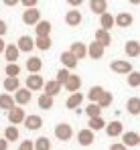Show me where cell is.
Returning <instances> with one entry per match:
<instances>
[{
  "label": "cell",
  "instance_id": "e0dca14e",
  "mask_svg": "<svg viewBox=\"0 0 140 150\" xmlns=\"http://www.w3.org/2000/svg\"><path fill=\"white\" fill-rule=\"evenodd\" d=\"M122 142H124L128 148L138 146L140 144V134H136V132H124V134H122Z\"/></svg>",
  "mask_w": 140,
  "mask_h": 150
},
{
  "label": "cell",
  "instance_id": "d590c367",
  "mask_svg": "<svg viewBox=\"0 0 140 150\" xmlns=\"http://www.w3.org/2000/svg\"><path fill=\"white\" fill-rule=\"evenodd\" d=\"M35 150H51V140L47 136H39L35 140Z\"/></svg>",
  "mask_w": 140,
  "mask_h": 150
},
{
  "label": "cell",
  "instance_id": "7bdbcfd3",
  "mask_svg": "<svg viewBox=\"0 0 140 150\" xmlns=\"http://www.w3.org/2000/svg\"><path fill=\"white\" fill-rule=\"evenodd\" d=\"M110 150H128V146H126L124 142H114V144L110 146Z\"/></svg>",
  "mask_w": 140,
  "mask_h": 150
},
{
  "label": "cell",
  "instance_id": "3957f363",
  "mask_svg": "<svg viewBox=\"0 0 140 150\" xmlns=\"http://www.w3.org/2000/svg\"><path fill=\"white\" fill-rule=\"evenodd\" d=\"M71 136H73V128H71L69 124L61 122V124L55 126V138H57V140H61V142H69Z\"/></svg>",
  "mask_w": 140,
  "mask_h": 150
},
{
  "label": "cell",
  "instance_id": "d4e9b609",
  "mask_svg": "<svg viewBox=\"0 0 140 150\" xmlns=\"http://www.w3.org/2000/svg\"><path fill=\"white\" fill-rule=\"evenodd\" d=\"M2 87H4V91H18L21 89V79L18 77H6L2 81Z\"/></svg>",
  "mask_w": 140,
  "mask_h": 150
},
{
  "label": "cell",
  "instance_id": "8d00e7d4",
  "mask_svg": "<svg viewBox=\"0 0 140 150\" xmlns=\"http://www.w3.org/2000/svg\"><path fill=\"white\" fill-rule=\"evenodd\" d=\"M69 77H71V69H67V67H61V69L57 71V75H55V79H57L61 85H65Z\"/></svg>",
  "mask_w": 140,
  "mask_h": 150
},
{
  "label": "cell",
  "instance_id": "1f68e13d",
  "mask_svg": "<svg viewBox=\"0 0 140 150\" xmlns=\"http://www.w3.org/2000/svg\"><path fill=\"white\" fill-rule=\"evenodd\" d=\"M4 138H6L8 142H14V140H18V138H21V132H18V128H16V126H8V128L4 130Z\"/></svg>",
  "mask_w": 140,
  "mask_h": 150
},
{
  "label": "cell",
  "instance_id": "8fae6325",
  "mask_svg": "<svg viewBox=\"0 0 140 150\" xmlns=\"http://www.w3.org/2000/svg\"><path fill=\"white\" fill-rule=\"evenodd\" d=\"M81 21H83V16H81V12H79L77 8L67 10V14H65V23H67L69 26H79V25H81Z\"/></svg>",
  "mask_w": 140,
  "mask_h": 150
},
{
  "label": "cell",
  "instance_id": "83f0119b",
  "mask_svg": "<svg viewBox=\"0 0 140 150\" xmlns=\"http://www.w3.org/2000/svg\"><path fill=\"white\" fill-rule=\"evenodd\" d=\"M45 93L49 96H57V93H61V83L57 81V79H53V81H45Z\"/></svg>",
  "mask_w": 140,
  "mask_h": 150
},
{
  "label": "cell",
  "instance_id": "5b68a950",
  "mask_svg": "<svg viewBox=\"0 0 140 150\" xmlns=\"http://www.w3.org/2000/svg\"><path fill=\"white\" fill-rule=\"evenodd\" d=\"M26 87H28L31 91H39V89L45 87V81H43V77L39 73H31L26 77Z\"/></svg>",
  "mask_w": 140,
  "mask_h": 150
},
{
  "label": "cell",
  "instance_id": "2e32d148",
  "mask_svg": "<svg viewBox=\"0 0 140 150\" xmlns=\"http://www.w3.org/2000/svg\"><path fill=\"white\" fill-rule=\"evenodd\" d=\"M12 108H16V100H14V96H10V93H0V110L10 112Z\"/></svg>",
  "mask_w": 140,
  "mask_h": 150
},
{
  "label": "cell",
  "instance_id": "ee69618b",
  "mask_svg": "<svg viewBox=\"0 0 140 150\" xmlns=\"http://www.w3.org/2000/svg\"><path fill=\"white\" fill-rule=\"evenodd\" d=\"M6 30H8V26H6V23L0 18V37H4L6 35Z\"/></svg>",
  "mask_w": 140,
  "mask_h": 150
},
{
  "label": "cell",
  "instance_id": "7a4b0ae2",
  "mask_svg": "<svg viewBox=\"0 0 140 150\" xmlns=\"http://www.w3.org/2000/svg\"><path fill=\"white\" fill-rule=\"evenodd\" d=\"M23 23L28 25V26H37L41 23V10H39V8H24Z\"/></svg>",
  "mask_w": 140,
  "mask_h": 150
},
{
  "label": "cell",
  "instance_id": "d6a6232c",
  "mask_svg": "<svg viewBox=\"0 0 140 150\" xmlns=\"http://www.w3.org/2000/svg\"><path fill=\"white\" fill-rule=\"evenodd\" d=\"M39 108L41 110H51L53 108V96H49V93H41L39 96Z\"/></svg>",
  "mask_w": 140,
  "mask_h": 150
},
{
  "label": "cell",
  "instance_id": "b9f144b4",
  "mask_svg": "<svg viewBox=\"0 0 140 150\" xmlns=\"http://www.w3.org/2000/svg\"><path fill=\"white\" fill-rule=\"evenodd\" d=\"M37 2L39 0H21V4H23L24 8H37Z\"/></svg>",
  "mask_w": 140,
  "mask_h": 150
},
{
  "label": "cell",
  "instance_id": "e575fe53",
  "mask_svg": "<svg viewBox=\"0 0 140 150\" xmlns=\"http://www.w3.org/2000/svg\"><path fill=\"white\" fill-rule=\"evenodd\" d=\"M102 105L99 103H90L87 108H85V114H87V118H97V116H102Z\"/></svg>",
  "mask_w": 140,
  "mask_h": 150
},
{
  "label": "cell",
  "instance_id": "ac0fdd59",
  "mask_svg": "<svg viewBox=\"0 0 140 150\" xmlns=\"http://www.w3.org/2000/svg\"><path fill=\"white\" fill-rule=\"evenodd\" d=\"M106 93V89L102 87V85H92L90 87V91H87V100L92 101V103H97V101L102 100V96Z\"/></svg>",
  "mask_w": 140,
  "mask_h": 150
},
{
  "label": "cell",
  "instance_id": "7402d4cb",
  "mask_svg": "<svg viewBox=\"0 0 140 150\" xmlns=\"http://www.w3.org/2000/svg\"><path fill=\"white\" fill-rule=\"evenodd\" d=\"M63 87H65L67 91H71V93L79 91V89H81V77H79V75H73V73H71V77L67 79V83H65Z\"/></svg>",
  "mask_w": 140,
  "mask_h": 150
},
{
  "label": "cell",
  "instance_id": "60d3db41",
  "mask_svg": "<svg viewBox=\"0 0 140 150\" xmlns=\"http://www.w3.org/2000/svg\"><path fill=\"white\" fill-rule=\"evenodd\" d=\"M18 150H35V140H23Z\"/></svg>",
  "mask_w": 140,
  "mask_h": 150
},
{
  "label": "cell",
  "instance_id": "44dd1931",
  "mask_svg": "<svg viewBox=\"0 0 140 150\" xmlns=\"http://www.w3.org/2000/svg\"><path fill=\"white\" fill-rule=\"evenodd\" d=\"M41 69H43L41 57H28V59H26V71H28V73H39Z\"/></svg>",
  "mask_w": 140,
  "mask_h": 150
},
{
  "label": "cell",
  "instance_id": "277c9868",
  "mask_svg": "<svg viewBox=\"0 0 140 150\" xmlns=\"http://www.w3.org/2000/svg\"><path fill=\"white\" fill-rule=\"evenodd\" d=\"M6 116H8V122H10L12 126L24 124V120H26V114H24L23 108H12L10 112H6Z\"/></svg>",
  "mask_w": 140,
  "mask_h": 150
},
{
  "label": "cell",
  "instance_id": "484cf974",
  "mask_svg": "<svg viewBox=\"0 0 140 150\" xmlns=\"http://www.w3.org/2000/svg\"><path fill=\"white\" fill-rule=\"evenodd\" d=\"M81 101H83V93L81 91H75V93H71L67 101H65V105L69 108V110H77L79 105H81Z\"/></svg>",
  "mask_w": 140,
  "mask_h": 150
},
{
  "label": "cell",
  "instance_id": "8992f818",
  "mask_svg": "<svg viewBox=\"0 0 140 150\" xmlns=\"http://www.w3.org/2000/svg\"><path fill=\"white\" fill-rule=\"evenodd\" d=\"M93 140H95V134H93V130H90V128L77 132V142H79L81 146H92Z\"/></svg>",
  "mask_w": 140,
  "mask_h": 150
},
{
  "label": "cell",
  "instance_id": "d6986e66",
  "mask_svg": "<svg viewBox=\"0 0 140 150\" xmlns=\"http://www.w3.org/2000/svg\"><path fill=\"white\" fill-rule=\"evenodd\" d=\"M124 53H126V57H130V59L138 57L140 55V43L138 41H128V43L124 45Z\"/></svg>",
  "mask_w": 140,
  "mask_h": 150
},
{
  "label": "cell",
  "instance_id": "52a82bcc",
  "mask_svg": "<svg viewBox=\"0 0 140 150\" xmlns=\"http://www.w3.org/2000/svg\"><path fill=\"white\" fill-rule=\"evenodd\" d=\"M104 51H106V47H104L102 43L93 41V43H90V47H87V55L92 57L93 61H99V59L104 57Z\"/></svg>",
  "mask_w": 140,
  "mask_h": 150
},
{
  "label": "cell",
  "instance_id": "ffe728a7",
  "mask_svg": "<svg viewBox=\"0 0 140 150\" xmlns=\"http://www.w3.org/2000/svg\"><path fill=\"white\" fill-rule=\"evenodd\" d=\"M95 41L102 43L104 47H110V45H112V35H110V30H106V28H97V30H95Z\"/></svg>",
  "mask_w": 140,
  "mask_h": 150
},
{
  "label": "cell",
  "instance_id": "7dc6e473",
  "mask_svg": "<svg viewBox=\"0 0 140 150\" xmlns=\"http://www.w3.org/2000/svg\"><path fill=\"white\" fill-rule=\"evenodd\" d=\"M6 6H16V4H21V0H2Z\"/></svg>",
  "mask_w": 140,
  "mask_h": 150
},
{
  "label": "cell",
  "instance_id": "f35d334b",
  "mask_svg": "<svg viewBox=\"0 0 140 150\" xmlns=\"http://www.w3.org/2000/svg\"><path fill=\"white\" fill-rule=\"evenodd\" d=\"M4 73H6V77H18V73H21L18 63H8L6 69H4Z\"/></svg>",
  "mask_w": 140,
  "mask_h": 150
},
{
  "label": "cell",
  "instance_id": "7c38bea8",
  "mask_svg": "<svg viewBox=\"0 0 140 150\" xmlns=\"http://www.w3.org/2000/svg\"><path fill=\"white\" fill-rule=\"evenodd\" d=\"M90 10L93 14H106L108 12V0H90Z\"/></svg>",
  "mask_w": 140,
  "mask_h": 150
},
{
  "label": "cell",
  "instance_id": "cb8c5ba5",
  "mask_svg": "<svg viewBox=\"0 0 140 150\" xmlns=\"http://www.w3.org/2000/svg\"><path fill=\"white\" fill-rule=\"evenodd\" d=\"M132 23H134V16H132L130 12H120L116 16V26L128 28V26H132Z\"/></svg>",
  "mask_w": 140,
  "mask_h": 150
},
{
  "label": "cell",
  "instance_id": "ba28073f",
  "mask_svg": "<svg viewBox=\"0 0 140 150\" xmlns=\"http://www.w3.org/2000/svg\"><path fill=\"white\" fill-rule=\"evenodd\" d=\"M106 134H108L110 138H118V136H122V134H124V124L118 122V120L110 122V124L106 126Z\"/></svg>",
  "mask_w": 140,
  "mask_h": 150
},
{
  "label": "cell",
  "instance_id": "9a60e30c",
  "mask_svg": "<svg viewBox=\"0 0 140 150\" xmlns=\"http://www.w3.org/2000/svg\"><path fill=\"white\" fill-rule=\"evenodd\" d=\"M23 51L18 49V45H6V51H4V59L8 61V63H16V59H18V55H21Z\"/></svg>",
  "mask_w": 140,
  "mask_h": 150
},
{
  "label": "cell",
  "instance_id": "9c48e42d",
  "mask_svg": "<svg viewBox=\"0 0 140 150\" xmlns=\"http://www.w3.org/2000/svg\"><path fill=\"white\" fill-rule=\"evenodd\" d=\"M33 98V93H31V89L28 87H21L18 91H14V100H16V105H26L28 101Z\"/></svg>",
  "mask_w": 140,
  "mask_h": 150
},
{
  "label": "cell",
  "instance_id": "5bb4252c",
  "mask_svg": "<svg viewBox=\"0 0 140 150\" xmlns=\"http://www.w3.org/2000/svg\"><path fill=\"white\" fill-rule=\"evenodd\" d=\"M77 57L71 53V51H63L61 53V65L63 67H67V69H73V67H77Z\"/></svg>",
  "mask_w": 140,
  "mask_h": 150
},
{
  "label": "cell",
  "instance_id": "bcb514c9",
  "mask_svg": "<svg viewBox=\"0 0 140 150\" xmlns=\"http://www.w3.org/2000/svg\"><path fill=\"white\" fill-rule=\"evenodd\" d=\"M0 150H8V140L6 138H0Z\"/></svg>",
  "mask_w": 140,
  "mask_h": 150
},
{
  "label": "cell",
  "instance_id": "603a6c76",
  "mask_svg": "<svg viewBox=\"0 0 140 150\" xmlns=\"http://www.w3.org/2000/svg\"><path fill=\"white\" fill-rule=\"evenodd\" d=\"M69 51L77 57V59H85L87 57V47H85V43H71V47H69Z\"/></svg>",
  "mask_w": 140,
  "mask_h": 150
},
{
  "label": "cell",
  "instance_id": "74e56055",
  "mask_svg": "<svg viewBox=\"0 0 140 150\" xmlns=\"http://www.w3.org/2000/svg\"><path fill=\"white\" fill-rule=\"evenodd\" d=\"M126 83L130 87H138L140 85V71H132L130 75H126Z\"/></svg>",
  "mask_w": 140,
  "mask_h": 150
},
{
  "label": "cell",
  "instance_id": "836d02e7",
  "mask_svg": "<svg viewBox=\"0 0 140 150\" xmlns=\"http://www.w3.org/2000/svg\"><path fill=\"white\" fill-rule=\"evenodd\" d=\"M35 45H37V49H41V51H49L51 45H53V41H51V37H37Z\"/></svg>",
  "mask_w": 140,
  "mask_h": 150
},
{
  "label": "cell",
  "instance_id": "4dcf8cb0",
  "mask_svg": "<svg viewBox=\"0 0 140 150\" xmlns=\"http://www.w3.org/2000/svg\"><path fill=\"white\" fill-rule=\"evenodd\" d=\"M106 120L102 118V116H97V118H90V122H87V128L93 130V132H97V130H106Z\"/></svg>",
  "mask_w": 140,
  "mask_h": 150
},
{
  "label": "cell",
  "instance_id": "f546056e",
  "mask_svg": "<svg viewBox=\"0 0 140 150\" xmlns=\"http://www.w3.org/2000/svg\"><path fill=\"white\" fill-rule=\"evenodd\" d=\"M51 28H53V26H51L49 21H41L39 25L35 26V33H37V37H49V35H51Z\"/></svg>",
  "mask_w": 140,
  "mask_h": 150
},
{
  "label": "cell",
  "instance_id": "6da1fadb",
  "mask_svg": "<svg viewBox=\"0 0 140 150\" xmlns=\"http://www.w3.org/2000/svg\"><path fill=\"white\" fill-rule=\"evenodd\" d=\"M110 69L118 75H130L134 69H132V63L130 61H126V59H116V61H112V65H110Z\"/></svg>",
  "mask_w": 140,
  "mask_h": 150
},
{
  "label": "cell",
  "instance_id": "30bf717a",
  "mask_svg": "<svg viewBox=\"0 0 140 150\" xmlns=\"http://www.w3.org/2000/svg\"><path fill=\"white\" fill-rule=\"evenodd\" d=\"M41 126H43V118H41V116H37V114L26 116V120H24V128H26V130L35 132V130H39Z\"/></svg>",
  "mask_w": 140,
  "mask_h": 150
},
{
  "label": "cell",
  "instance_id": "f6af8a7d",
  "mask_svg": "<svg viewBox=\"0 0 140 150\" xmlns=\"http://www.w3.org/2000/svg\"><path fill=\"white\" fill-rule=\"evenodd\" d=\"M67 4H69V6H73V8H79V6L83 4V0H67Z\"/></svg>",
  "mask_w": 140,
  "mask_h": 150
},
{
  "label": "cell",
  "instance_id": "4316f807",
  "mask_svg": "<svg viewBox=\"0 0 140 150\" xmlns=\"http://www.w3.org/2000/svg\"><path fill=\"white\" fill-rule=\"evenodd\" d=\"M112 26H116V16H112L110 12H106V14H102V16H99V28L110 30Z\"/></svg>",
  "mask_w": 140,
  "mask_h": 150
},
{
  "label": "cell",
  "instance_id": "f1b7e54d",
  "mask_svg": "<svg viewBox=\"0 0 140 150\" xmlns=\"http://www.w3.org/2000/svg\"><path fill=\"white\" fill-rule=\"evenodd\" d=\"M126 112L132 114V116H138L140 114V98H130L126 101Z\"/></svg>",
  "mask_w": 140,
  "mask_h": 150
},
{
  "label": "cell",
  "instance_id": "c3c4849f",
  "mask_svg": "<svg viewBox=\"0 0 140 150\" xmlns=\"http://www.w3.org/2000/svg\"><path fill=\"white\" fill-rule=\"evenodd\" d=\"M6 51V43H4V39L0 37V53H4Z\"/></svg>",
  "mask_w": 140,
  "mask_h": 150
},
{
  "label": "cell",
  "instance_id": "ab89813d",
  "mask_svg": "<svg viewBox=\"0 0 140 150\" xmlns=\"http://www.w3.org/2000/svg\"><path fill=\"white\" fill-rule=\"evenodd\" d=\"M112 101H114V96H112L110 91H106V93L102 96V100L97 101V103H99L102 108H110V105H112Z\"/></svg>",
  "mask_w": 140,
  "mask_h": 150
},
{
  "label": "cell",
  "instance_id": "681fc988",
  "mask_svg": "<svg viewBox=\"0 0 140 150\" xmlns=\"http://www.w3.org/2000/svg\"><path fill=\"white\" fill-rule=\"evenodd\" d=\"M130 4H140V0H128Z\"/></svg>",
  "mask_w": 140,
  "mask_h": 150
},
{
  "label": "cell",
  "instance_id": "4fadbf2b",
  "mask_svg": "<svg viewBox=\"0 0 140 150\" xmlns=\"http://www.w3.org/2000/svg\"><path fill=\"white\" fill-rule=\"evenodd\" d=\"M16 45H18V49L23 51V53H31V51L37 47V45H35V39H33V37H28V35H23V37L18 39V43H16Z\"/></svg>",
  "mask_w": 140,
  "mask_h": 150
}]
</instances>
